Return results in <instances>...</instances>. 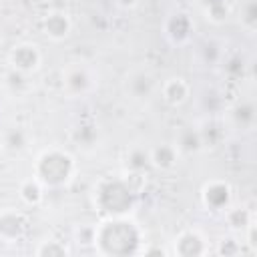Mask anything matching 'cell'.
<instances>
[{
	"label": "cell",
	"mask_w": 257,
	"mask_h": 257,
	"mask_svg": "<svg viewBox=\"0 0 257 257\" xmlns=\"http://www.w3.org/2000/svg\"><path fill=\"white\" fill-rule=\"evenodd\" d=\"M70 167H72V159L68 155H62V153H46L42 159H40V175H42V181L46 183H62L68 179L70 175Z\"/></svg>",
	"instance_id": "6da1fadb"
},
{
	"label": "cell",
	"mask_w": 257,
	"mask_h": 257,
	"mask_svg": "<svg viewBox=\"0 0 257 257\" xmlns=\"http://www.w3.org/2000/svg\"><path fill=\"white\" fill-rule=\"evenodd\" d=\"M12 64L14 68H18L20 72H28L34 70L38 66V52L34 46L30 44H20L12 50Z\"/></svg>",
	"instance_id": "7a4b0ae2"
},
{
	"label": "cell",
	"mask_w": 257,
	"mask_h": 257,
	"mask_svg": "<svg viewBox=\"0 0 257 257\" xmlns=\"http://www.w3.org/2000/svg\"><path fill=\"white\" fill-rule=\"evenodd\" d=\"M165 98L171 102V104H179L187 98V84L181 80V78H171L167 84H165Z\"/></svg>",
	"instance_id": "3957f363"
},
{
	"label": "cell",
	"mask_w": 257,
	"mask_h": 257,
	"mask_svg": "<svg viewBox=\"0 0 257 257\" xmlns=\"http://www.w3.org/2000/svg\"><path fill=\"white\" fill-rule=\"evenodd\" d=\"M46 34H50L52 38H62L68 34V20L64 14H50L46 18Z\"/></svg>",
	"instance_id": "277c9868"
},
{
	"label": "cell",
	"mask_w": 257,
	"mask_h": 257,
	"mask_svg": "<svg viewBox=\"0 0 257 257\" xmlns=\"http://www.w3.org/2000/svg\"><path fill=\"white\" fill-rule=\"evenodd\" d=\"M151 161H153L157 167H171L173 161H175V153H173V149H169V147H161V149H157V151L153 153Z\"/></svg>",
	"instance_id": "5b68a950"
}]
</instances>
